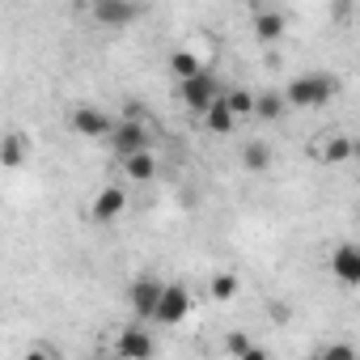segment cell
I'll use <instances>...</instances> for the list:
<instances>
[{
  "instance_id": "277c9868",
  "label": "cell",
  "mask_w": 360,
  "mask_h": 360,
  "mask_svg": "<svg viewBox=\"0 0 360 360\" xmlns=\"http://www.w3.org/2000/svg\"><path fill=\"white\" fill-rule=\"evenodd\" d=\"M191 314V292L183 284H165L161 297H157V309H153V322L157 326H178Z\"/></svg>"
},
{
  "instance_id": "9a60e30c",
  "label": "cell",
  "mask_w": 360,
  "mask_h": 360,
  "mask_svg": "<svg viewBox=\"0 0 360 360\" xmlns=\"http://www.w3.org/2000/svg\"><path fill=\"white\" fill-rule=\"evenodd\" d=\"M200 68H208L195 51H187V47H178L174 56H169V72H174V81H183V77H195Z\"/></svg>"
},
{
  "instance_id": "3957f363",
  "label": "cell",
  "mask_w": 360,
  "mask_h": 360,
  "mask_svg": "<svg viewBox=\"0 0 360 360\" xmlns=\"http://www.w3.org/2000/svg\"><path fill=\"white\" fill-rule=\"evenodd\" d=\"M106 144H110V153H115V157H131V153H144V148H153V140H148V127H144L140 119H131V115L115 119V127H110Z\"/></svg>"
},
{
  "instance_id": "7402d4cb",
  "label": "cell",
  "mask_w": 360,
  "mask_h": 360,
  "mask_svg": "<svg viewBox=\"0 0 360 360\" xmlns=\"http://www.w3.org/2000/svg\"><path fill=\"white\" fill-rule=\"evenodd\" d=\"M322 356H356V347H347V343H326Z\"/></svg>"
},
{
  "instance_id": "8fae6325",
  "label": "cell",
  "mask_w": 360,
  "mask_h": 360,
  "mask_svg": "<svg viewBox=\"0 0 360 360\" xmlns=\"http://www.w3.org/2000/svg\"><path fill=\"white\" fill-rule=\"evenodd\" d=\"M123 208H127V191H123V187H102L98 200H94V221L110 225V221L123 217Z\"/></svg>"
},
{
  "instance_id": "7a4b0ae2",
  "label": "cell",
  "mask_w": 360,
  "mask_h": 360,
  "mask_svg": "<svg viewBox=\"0 0 360 360\" xmlns=\"http://www.w3.org/2000/svg\"><path fill=\"white\" fill-rule=\"evenodd\" d=\"M221 94H225V85L217 81L212 68H200L195 77H183V81H178V98H183V106H187L191 115H204Z\"/></svg>"
},
{
  "instance_id": "5bb4252c",
  "label": "cell",
  "mask_w": 360,
  "mask_h": 360,
  "mask_svg": "<svg viewBox=\"0 0 360 360\" xmlns=\"http://www.w3.org/2000/svg\"><path fill=\"white\" fill-rule=\"evenodd\" d=\"M284 110H292L288 106V98H284V89H267V94H259L255 98V119H267V123H280L284 119Z\"/></svg>"
},
{
  "instance_id": "52a82bcc",
  "label": "cell",
  "mask_w": 360,
  "mask_h": 360,
  "mask_svg": "<svg viewBox=\"0 0 360 360\" xmlns=\"http://www.w3.org/2000/svg\"><path fill=\"white\" fill-rule=\"evenodd\" d=\"M330 276L347 288H360V246L356 242H339L330 250Z\"/></svg>"
},
{
  "instance_id": "9c48e42d",
  "label": "cell",
  "mask_w": 360,
  "mask_h": 360,
  "mask_svg": "<svg viewBox=\"0 0 360 360\" xmlns=\"http://www.w3.org/2000/svg\"><path fill=\"white\" fill-rule=\"evenodd\" d=\"M115 352L127 356V360H148V356L157 352V343H153L148 326H123L119 339H115Z\"/></svg>"
},
{
  "instance_id": "d6986e66",
  "label": "cell",
  "mask_w": 360,
  "mask_h": 360,
  "mask_svg": "<svg viewBox=\"0 0 360 360\" xmlns=\"http://www.w3.org/2000/svg\"><path fill=\"white\" fill-rule=\"evenodd\" d=\"M242 165L255 169V174L267 169V165H271V148H267V144H246V148H242Z\"/></svg>"
},
{
  "instance_id": "5b68a950",
  "label": "cell",
  "mask_w": 360,
  "mask_h": 360,
  "mask_svg": "<svg viewBox=\"0 0 360 360\" xmlns=\"http://www.w3.org/2000/svg\"><path fill=\"white\" fill-rule=\"evenodd\" d=\"M68 127L85 140H106L115 127V115H106L102 106H72L68 110Z\"/></svg>"
},
{
  "instance_id": "7c38bea8",
  "label": "cell",
  "mask_w": 360,
  "mask_h": 360,
  "mask_svg": "<svg viewBox=\"0 0 360 360\" xmlns=\"http://www.w3.org/2000/svg\"><path fill=\"white\" fill-rule=\"evenodd\" d=\"M200 119H204V127H208L212 136H229V131H233V123H238V115H233V106L225 102V94H221V98H217Z\"/></svg>"
},
{
  "instance_id": "e0dca14e",
  "label": "cell",
  "mask_w": 360,
  "mask_h": 360,
  "mask_svg": "<svg viewBox=\"0 0 360 360\" xmlns=\"http://www.w3.org/2000/svg\"><path fill=\"white\" fill-rule=\"evenodd\" d=\"M238 288H242V280H238L233 271H221V276H212V284H208L212 301H233V297H238Z\"/></svg>"
},
{
  "instance_id": "6da1fadb",
  "label": "cell",
  "mask_w": 360,
  "mask_h": 360,
  "mask_svg": "<svg viewBox=\"0 0 360 360\" xmlns=\"http://www.w3.org/2000/svg\"><path fill=\"white\" fill-rule=\"evenodd\" d=\"M335 94H339V81H335L330 72H301V77H292V81L284 85V98H288L292 110H318V106H326Z\"/></svg>"
},
{
  "instance_id": "30bf717a",
  "label": "cell",
  "mask_w": 360,
  "mask_h": 360,
  "mask_svg": "<svg viewBox=\"0 0 360 360\" xmlns=\"http://www.w3.org/2000/svg\"><path fill=\"white\" fill-rule=\"evenodd\" d=\"M356 153H360V144H356L352 136H339V131H330L322 144H314V157L326 161V165H339V161H347V157H356Z\"/></svg>"
},
{
  "instance_id": "ffe728a7",
  "label": "cell",
  "mask_w": 360,
  "mask_h": 360,
  "mask_svg": "<svg viewBox=\"0 0 360 360\" xmlns=\"http://www.w3.org/2000/svg\"><path fill=\"white\" fill-rule=\"evenodd\" d=\"M22 153H26V140H22V136H5V148H0V157H5L9 169L22 165Z\"/></svg>"
},
{
  "instance_id": "8992f818",
  "label": "cell",
  "mask_w": 360,
  "mask_h": 360,
  "mask_svg": "<svg viewBox=\"0 0 360 360\" xmlns=\"http://www.w3.org/2000/svg\"><path fill=\"white\" fill-rule=\"evenodd\" d=\"M89 13L106 30H127L140 18V5H136V0H89Z\"/></svg>"
},
{
  "instance_id": "ac0fdd59",
  "label": "cell",
  "mask_w": 360,
  "mask_h": 360,
  "mask_svg": "<svg viewBox=\"0 0 360 360\" xmlns=\"http://www.w3.org/2000/svg\"><path fill=\"white\" fill-rule=\"evenodd\" d=\"M225 102L233 106L238 119H255V94L250 89H225Z\"/></svg>"
},
{
  "instance_id": "603a6c76",
  "label": "cell",
  "mask_w": 360,
  "mask_h": 360,
  "mask_svg": "<svg viewBox=\"0 0 360 360\" xmlns=\"http://www.w3.org/2000/svg\"><path fill=\"white\" fill-rule=\"evenodd\" d=\"M356 217H360V212H356Z\"/></svg>"
},
{
  "instance_id": "44dd1931",
  "label": "cell",
  "mask_w": 360,
  "mask_h": 360,
  "mask_svg": "<svg viewBox=\"0 0 360 360\" xmlns=\"http://www.w3.org/2000/svg\"><path fill=\"white\" fill-rule=\"evenodd\" d=\"M225 352H233V356H259V347H255L246 335H229V339H225Z\"/></svg>"
},
{
  "instance_id": "2e32d148",
  "label": "cell",
  "mask_w": 360,
  "mask_h": 360,
  "mask_svg": "<svg viewBox=\"0 0 360 360\" xmlns=\"http://www.w3.org/2000/svg\"><path fill=\"white\" fill-rule=\"evenodd\" d=\"M255 34H259V43H276L284 34V18L280 13H259L255 18Z\"/></svg>"
},
{
  "instance_id": "ba28073f",
  "label": "cell",
  "mask_w": 360,
  "mask_h": 360,
  "mask_svg": "<svg viewBox=\"0 0 360 360\" xmlns=\"http://www.w3.org/2000/svg\"><path fill=\"white\" fill-rule=\"evenodd\" d=\"M161 288H165V284H157L153 276H140V280H131V284H127V305L136 309V318H140V322H153V309H157Z\"/></svg>"
},
{
  "instance_id": "4fadbf2b",
  "label": "cell",
  "mask_w": 360,
  "mask_h": 360,
  "mask_svg": "<svg viewBox=\"0 0 360 360\" xmlns=\"http://www.w3.org/2000/svg\"><path fill=\"white\" fill-rule=\"evenodd\" d=\"M119 165H123V174L131 178V183H153V178H157V157H153V148L131 153V157H119Z\"/></svg>"
}]
</instances>
